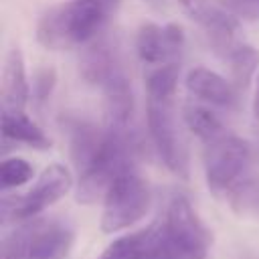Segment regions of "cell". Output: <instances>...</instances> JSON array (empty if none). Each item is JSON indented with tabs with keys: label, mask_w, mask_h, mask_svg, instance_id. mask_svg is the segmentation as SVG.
<instances>
[{
	"label": "cell",
	"mask_w": 259,
	"mask_h": 259,
	"mask_svg": "<svg viewBox=\"0 0 259 259\" xmlns=\"http://www.w3.org/2000/svg\"><path fill=\"white\" fill-rule=\"evenodd\" d=\"M65 132L69 156L79 174L75 198L81 204L103 200L111 182L134 166V142L130 132L99 127L83 117H67Z\"/></svg>",
	"instance_id": "cell-1"
},
{
	"label": "cell",
	"mask_w": 259,
	"mask_h": 259,
	"mask_svg": "<svg viewBox=\"0 0 259 259\" xmlns=\"http://www.w3.org/2000/svg\"><path fill=\"white\" fill-rule=\"evenodd\" d=\"M121 0H69L45 10L36 22V40L49 51H65L97 38Z\"/></svg>",
	"instance_id": "cell-2"
},
{
	"label": "cell",
	"mask_w": 259,
	"mask_h": 259,
	"mask_svg": "<svg viewBox=\"0 0 259 259\" xmlns=\"http://www.w3.org/2000/svg\"><path fill=\"white\" fill-rule=\"evenodd\" d=\"M164 259H206L212 237L190 200L176 194L164 212Z\"/></svg>",
	"instance_id": "cell-3"
},
{
	"label": "cell",
	"mask_w": 259,
	"mask_h": 259,
	"mask_svg": "<svg viewBox=\"0 0 259 259\" xmlns=\"http://www.w3.org/2000/svg\"><path fill=\"white\" fill-rule=\"evenodd\" d=\"M103 210L99 227L105 235L121 233L140 223L152 206V190L148 180L136 166L123 170L103 196Z\"/></svg>",
	"instance_id": "cell-4"
},
{
	"label": "cell",
	"mask_w": 259,
	"mask_h": 259,
	"mask_svg": "<svg viewBox=\"0 0 259 259\" xmlns=\"http://www.w3.org/2000/svg\"><path fill=\"white\" fill-rule=\"evenodd\" d=\"M73 188V174L65 164L53 162L49 164L36 178V182L18 196H4L2 198V217L6 221H30L36 219L42 210L59 202L67 196Z\"/></svg>",
	"instance_id": "cell-5"
},
{
	"label": "cell",
	"mask_w": 259,
	"mask_h": 259,
	"mask_svg": "<svg viewBox=\"0 0 259 259\" xmlns=\"http://www.w3.org/2000/svg\"><path fill=\"white\" fill-rule=\"evenodd\" d=\"M251 160V148L245 140L225 134L202 150L204 180L212 194H229L231 188L245 178V170Z\"/></svg>",
	"instance_id": "cell-6"
},
{
	"label": "cell",
	"mask_w": 259,
	"mask_h": 259,
	"mask_svg": "<svg viewBox=\"0 0 259 259\" xmlns=\"http://www.w3.org/2000/svg\"><path fill=\"white\" fill-rule=\"evenodd\" d=\"M146 119L150 140L162 164L178 178H188V148L182 138L174 101H146Z\"/></svg>",
	"instance_id": "cell-7"
},
{
	"label": "cell",
	"mask_w": 259,
	"mask_h": 259,
	"mask_svg": "<svg viewBox=\"0 0 259 259\" xmlns=\"http://www.w3.org/2000/svg\"><path fill=\"white\" fill-rule=\"evenodd\" d=\"M186 38L184 30L178 24H156L146 22L136 34V53L142 63L148 67L178 63L184 51Z\"/></svg>",
	"instance_id": "cell-8"
},
{
	"label": "cell",
	"mask_w": 259,
	"mask_h": 259,
	"mask_svg": "<svg viewBox=\"0 0 259 259\" xmlns=\"http://www.w3.org/2000/svg\"><path fill=\"white\" fill-rule=\"evenodd\" d=\"M73 243L75 229L67 221L34 219L28 223V259H65Z\"/></svg>",
	"instance_id": "cell-9"
},
{
	"label": "cell",
	"mask_w": 259,
	"mask_h": 259,
	"mask_svg": "<svg viewBox=\"0 0 259 259\" xmlns=\"http://www.w3.org/2000/svg\"><path fill=\"white\" fill-rule=\"evenodd\" d=\"M188 12L202 26L204 36H206L210 49L217 55L229 59V55L241 45L239 38H237L239 22H237V16L231 10H223V8L210 6L204 0H200L198 4L188 8Z\"/></svg>",
	"instance_id": "cell-10"
},
{
	"label": "cell",
	"mask_w": 259,
	"mask_h": 259,
	"mask_svg": "<svg viewBox=\"0 0 259 259\" xmlns=\"http://www.w3.org/2000/svg\"><path fill=\"white\" fill-rule=\"evenodd\" d=\"M186 89L200 101L233 111L239 107L241 89L208 67H194L186 75Z\"/></svg>",
	"instance_id": "cell-11"
},
{
	"label": "cell",
	"mask_w": 259,
	"mask_h": 259,
	"mask_svg": "<svg viewBox=\"0 0 259 259\" xmlns=\"http://www.w3.org/2000/svg\"><path fill=\"white\" fill-rule=\"evenodd\" d=\"M97 259H164L162 225L154 223L146 229L113 239Z\"/></svg>",
	"instance_id": "cell-12"
},
{
	"label": "cell",
	"mask_w": 259,
	"mask_h": 259,
	"mask_svg": "<svg viewBox=\"0 0 259 259\" xmlns=\"http://www.w3.org/2000/svg\"><path fill=\"white\" fill-rule=\"evenodd\" d=\"M2 111H24L30 99V85L26 81L24 59L18 47L8 49L2 67Z\"/></svg>",
	"instance_id": "cell-13"
},
{
	"label": "cell",
	"mask_w": 259,
	"mask_h": 259,
	"mask_svg": "<svg viewBox=\"0 0 259 259\" xmlns=\"http://www.w3.org/2000/svg\"><path fill=\"white\" fill-rule=\"evenodd\" d=\"M101 91L105 101V125L130 132V121L134 117V91L130 79L119 71L101 87Z\"/></svg>",
	"instance_id": "cell-14"
},
{
	"label": "cell",
	"mask_w": 259,
	"mask_h": 259,
	"mask_svg": "<svg viewBox=\"0 0 259 259\" xmlns=\"http://www.w3.org/2000/svg\"><path fill=\"white\" fill-rule=\"evenodd\" d=\"M119 57L115 45L105 38H95L79 61V73L89 85L103 87L115 73H119Z\"/></svg>",
	"instance_id": "cell-15"
},
{
	"label": "cell",
	"mask_w": 259,
	"mask_h": 259,
	"mask_svg": "<svg viewBox=\"0 0 259 259\" xmlns=\"http://www.w3.org/2000/svg\"><path fill=\"white\" fill-rule=\"evenodd\" d=\"M2 136L4 142L24 144L34 150L51 148V138L24 111H2Z\"/></svg>",
	"instance_id": "cell-16"
},
{
	"label": "cell",
	"mask_w": 259,
	"mask_h": 259,
	"mask_svg": "<svg viewBox=\"0 0 259 259\" xmlns=\"http://www.w3.org/2000/svg\"><path fill=\"white\" fill-rule=\"evenodd\" d=\"M180 77L178 63L154 65L146 73V95L154 101H174L176 87Z\"/></svg>",
	"instance_id": "cell-17"
},
{
	"label": "cell",
	"mask_w": 259,
	"mask_h": 259,
	"mask_svg": "<svg viewBox=\"0 0 259 259\" xmlns=\"http://www.w3.org/2000/svg\"><path fill=\"white\" fill-rule=\"evenodd\" d=\"M182 121L202 144H208L227 134L223 121L212 111H208L206 107L194 105V103H186L182 107Z\"/></svg>",
	"instance_id": "cell-18"
},
{
	"label": "cell",
	"mask_w": 259,
	"mask_h": 259,
	"mask_svg": "<svg viewBox=\"0 0 259 259\" xmlns=\"http://www.w3.org/2000/svg\"><path fill=\"white\" fill-rule=\"evenodd\" d=\"M229 65H231V73H233V83L239 89H247L251 79L257 77V67H259V53L249 47V45H239L231 55H229Z\"/></svg>",
	"instance_id": "cell-19"
},
{
	"label": "cell",
	"mask_w": 259,
	"mask_h": 259,
	"mask_svg": "<svg viewBox=\"0 0 259 259\" xmlns=\"http://www.w3.org/2000/svg\"><path fill=\"white\" fill-rule=\"evenodd\" d=\"M227 198L239 214H259V176H247L237 182Z\"/></svg>",
	"instance_id": "cell-20"
},
{
	"label": "cell",
	"mask_w": 259,
	"mask_h": 259,
	"mask_svg": "<svg viewBox=\"0 0 259 259\" xmlns=\"http://www.w3.org/2000/svg\"><path fill=\"white\" fill-rule=\"evenodd\" d=\"M32 176H34V168L30 166L28 160L18 158V156L4 158L2 160V166H0V182H2V188L4 190L24 186V184H28L32 180Z\"/></svg>",
	"instance_id": "cell-21"
},
{
	"label": "cell",
	"mask_w": 259,
	"mask_h": 259,
	"mask_svg": "<svg viewBox=\"0 0 259 259\" xmlns=\"http://www.w3.org/2000/svg\"><path fill=\"white\" fill-rule=\"evenodd\" d=\"M0 259H28V223L14 227L2 239Z\"/></svg>",
	"instance_id": "cell-22"
},
{
	"label": "cell",
	"mask_w": 259,
	"mask_h": 259,
	"mask_svg": "<svg viewBox=\"0 0 259 259\" xmlns=\"http://www.w3.org/2000/svg\"><path fill=\"white\" fill-rule=\"evenodd\" d=\"M57 83V73L51 67H42L36 71L34 79H32V99L36 103H42L49 99V95L53 93Z\"/></svg>",
	"instance_id": "cell-23"
},
{
	"label": "cell",
	"mask_w": 259,
	"mask_h": 259,
	"mask_svg": "<svg viewBox=\"0 0 259 259\" xmlns=\"http://www.w3.org/2000/svg\"><path fill=\"white\" fill-rule=\"evenodd\" d=\"M225 4L237 18H245V20L259 18V0H225Z\"/></svg>",
	"instance_id": "cell-24"
},
{
	"label": "cell",
	"mask_w": 259,
	"mask_h": 259,
	"mask_svg": "<svg viewBox=\"0 0 259 259\" xmlns=\"http://www.w3.org/2000/svg\"><path fill=\"white\" fill-rule=\"evenodd\" d=\"M251 107H253L255 119L259 121V73H257V77H255V91H253V103H251Z\"/></svg>",
	"instance_id": "cell-25"
},
{
	"label": "cell",
	"mask_w": 259,
	"mask_h": 259,
	"mask_svg": "<svg viewBox=\"0 0 259 259\" xmlns=\"http://www.w3.org/2000/svg\"><path fill=\"white\" fill-rule=\"evenodd\" d=\"M180 2H182L186 8H192V6H194V4H198L200 0H180Z\"/></svg>",
	"instance_id": "cell-26"
},
{
	"label": "cell",
	"mask_w": 259,
	"mask_h": 259,
	"mask_svg": "<svg viewBox=\"0 0 259 259\" xmlns=\"http://www.w3.org/2000/svg\"><path fill=\"white\" fill-rule=\"evenodd\" d=\"M257 160H259V144H257Z\"/></svg>",
	"instance_id": "cell-27"
}]
</instances>
